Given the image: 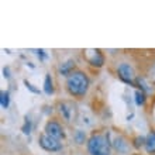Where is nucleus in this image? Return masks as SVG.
I'll return each instance as SVG.
<instances>
[{
	"mask_svg": "<svg viewBox=\"0 0 155 155\" xmlns=\"http://www.w3.org/2000/svg\"><path fill=\"white\" fill-rule=\"evenodd\" d=\"M89 87V79L83 72L75 71L66 79V89L75 97H82L85 96Z\"/></svg>",
	"mask_w": 155,
	"mask_h": 155,
	"instance_id": "obj_1",
	"label": "nucleus"
},
{
	"mask_svg": "<svg viewBox=\"0 0 155 155\" xmlns=\"http://www.w3.org/2000/svg\"><path fill=\"white\" fill-rule=\"evenodd\" d=\"M90 155H110V141L102 134H93L87 141Z\"/></svg>",
	"mask_w": 155,
	"mask_h": 155,
	"instance_id": "obj_2",
	"label": "nucleus"
},
{
	"mask_svg": "<svg viewBox=\"0 0 155 155\" xmlns=\"http://www.w3.org/2000/svg\"><path fill=\"white\" fill-rule=\"evenodd\" d=\"M40 145L44 148L45 151H51V152L59 151L62 148V144L59 143V140H55L47 134L40 135Z\"/></svg>",
	"mask_w": 155,
	"mask_h": 155,
	"instance_id": "obj_3",
	"label": "nucleus"
},
{
	"mask_svg": "<svg viewBox=\"0 0 155 155\" xmlns=\"http://www.w3.org/2000/svg\"><path fill=\"white\" fill-rule=\"evenodd\" d=\"M85 58L90 65L97 66V68L103 66V64H104V58H103L102 52H100L99 49H86Z\"/></svg>",
	"mask_w": 155,
	"mask_h": 155,
	"instance_id": "obj_4",
	"label": "nucleus"
},
{
	"mask_svg": "<svg viewBox=\"0 0 155 155\" xmlns=\"http://www.w3.org/2000/svg\"><path fill=\"white\" fill-rule=\"evenodd\" d=\"M45 134L49 135V137H52L55 140H61L64 138V130H62V127L55 121H48L47 123V126H45Z\"/></svg>",
	"mask_w": 155,
	"mask_h": 155,
	"instance_id": "obj_5",
	"label": "nucleus"
},
{
	"mask_svg": "<svg viewBox=\"0 0 155 155\" xmlns=\"http://www.w3.org/2000/svg\"><path fill=\"white\" fill-rule=\"evenodd\" d=\"M118 76H120V79L121 81H124L126 83H130V85H133V78H134V71H133V68H131L128 64H121V65L118 66Z\"/></svg>",
	"mask_w": 155,
	"mask_h": 155,
	"instance_id": "obj_6",
	"label": "nucleus"
},
{
	"mask_svg": "<svg viewBox=\"0 0 155 155\" xmlns=\"http://www.w3.org/2000/svg\"><path fill=\"white\" fill-rule=\"evenodd\" d=\"M145 150L148 154H155V131H151L145 140Z\"/></svg>",
	"mask_w": 155,
	"mask_h": 155,
	"instance_id": "obj_7",
	"label": "nucleus"
},
{
	"mask_svg": "<svg viewBox=\"0 0 155 155\" xmlns=\"http://www.w3.org/2000/svg\"><path fill=\"white\" fill-rule=\"evenodd\" d=\"M114 147L118 152H127V148H128V144L123 137H117L114 141Z\"/></svg>",
	"mask_w": 155,
	"mask_h": 155,
	"instance_id": "obj_8",
	"label": "nucleus"
},
{
	"mask_svg": "<svg viewBox=\"0 0 155 155\" xmlns=\"http://www.w3.org/2000/svg\"><path fill=\"white\" fill-rule=\"evenodd\" d=\"M44 92L47 94H52L54 93V87H52V81H51V76L47 75L45 76V82H44Z\"/></svg>",
	"mask_w": 155,
	"mask_h": 155,
	"instance_id": "obj_9",
	"label": "nucleus"
},
{
	"mask_svg": "<svg viewBox=\"0 0 155 155\" xmlns=\"http://www.w3.org/2000/svg\"><path fill=\"white\" fill-rule=\"evenodd\" d=\"M74 65H75L74 61L65 62V64L61 66V69H59V71H61V74H62V75H71V74H72V72H71V69L74 68Z\"/></svg>",
	"mask_w": 155,
	"mask_h": 155,
	"instance_id": "obj_10",
	"label": "nucleus"
},
{
	"mask_svg": "<svg viewBox=\"0 0 155 155\" xmlns=\"http://www.w3.org/2000/svg\"><path fill=\"white\" fill-rule=\"evenodd\" d=\"M137 83L141 86V90H143L144 93H145V92H147V93H151V92H152V89L150 87V85L145 82V79H144V78H138V79H137Z\"/></svg>",
	"mask_w": 155,
	"mask_h": 155,
	"instance_id": "obj_11",
	"label": "nucleus"
},
{
	"mask_svg": "<svg viewBox=\"0 0 155 155\" xmlns=\"http://www.w3.org/2000/svg\"><path fill=\"white\" fill-rule=\"evenodd\" d=\"M134 96H135V103L138 106H143L144 103H145V93H144L143 90H137Z\"/></svg>",
	"mask_w": 155,
	"mask_h": 155,
	"instance_id": "obj_12",
	"label": "nucleus"
},
{
	"mask_svg": "<svg viewBox=\"0 0 155 155\" xmlns=\"http://www.w3.org/2000/svg\"><path fill=\"white\" fill-rule=\"evenodd\" d=\"M8 92H2L0 93V103H2V107L3 109H7L8 107Z\"/></svg>",
	"mask_w": 155,
	"mask_h": 155,
	"instance_id": "obj_13",
	"label": "nucleus"
},
{
	"mask_svg": "<svg viewBox=\"0 0 155 155\" xmlns=\"http://www.w3.org/2000/svg\"><path fill=\"white\" fill-rule=\"evenodd\" d=\"M145 140L147 138H144V137H135L134 141H133V143H134V147L135 148H141L143 145L145 147Z\"/></svg>",
	"mask_w": 155,
	"mask_h": 155,
	"instance_id": "obj_14",
	"label": "nucleus"
},
{
	"mask_svg": "<svg viewBox=\"0 0 155 155\" xmlns=\"http://www.w3.org/2000/svg\"><path fill=\"white\" fill-rule=\"evenodd\" d=\"M75 140H76L78 144H83L85 143V140H86L85 133H83V131H78L76 134H75Z\"/></svg>",
	"mask_w": 155,
	"mask_h": 155,
	"instance_id": "obj_15",
	"label": "nucleus"
},
{
	"mask_svg": "<svg viewBox=\"0 0 155 155\" xmlns=\"http://www.w3.org/2000/svg\"><path fill=\"white\" fill-rule=\"evenodd\" d=\"M61 113H64V117L66 118V120H69V111H68V107H66V104H61Z\"/></svg>",
	"mask_w": 155,
	"mask_h": 155,
	"instance_id": "obj_16",
	"label": "nucleus"
},
{
	"mask_svg": "<svg viewBox=\"0 0 155 155\" xmlns=\"http://www.w3.org/2000/svg\"><path fill=\"white\" fill-rule=\"evenodd\" d=\"M24 85L27 86V89H30L31 92H34V93H40V90L35 89V87H34V86L31 85V83H28V81H24Z\"/></svg>",
	"mask_w": 155,
	"mask_h": 155,
	"instance_id": "obj_17",
	"label": "nucleus"
},
{
	"mask_svg": "<svg viewBox=\"0 0 155 155\" xmlns=\"http://www.w3.org/2000/svg\"><path fill=\"white\" fill-rule=\"evenodd\" d=\"M30 130H31V124H30V121L27 120L24 127H23V133H24V134H30Z\"/></svg>",
	"mask_w": 155,
	"mask_h": 155,
	"instance_id": "obj_18",
	"label": "nucleus"
},
{
	"mask_svg": "<svg viewBox=\"0 0 155 155\" xmlns=\"http://www.w3.org/2000/svg\"><path fill=\"white\" fill-rule=\"evenodd\" d=\"M37 52H38V57L42 59V58H44V51H42V49H40V51H37Z\"/></svg>",
	"mask_w": 155,
	"mask_h": 155,
	"instance_id": "obj_19",
	"label": "nucleus"
},
{
	"mask_svg": "<svg viewBox=\"0 0 155 155\" xmlns=\"http://www.w3.org/2000/svg\"><path fill=\"white\" fill-rule=\"evenodd\" d=\"M3 74H4V76H6V78L10 76V75H8V69H7V68H4V69H3Z\"/></svg>",
	"mask_w": 155,
	"mask_h": 155,
	"instance_id": "obj_20",
	"label": "nucleus"
},
{
	"mask_svg": "<svg viewBox=\"0 0 155 155\" xmlns=\"http://www.w3.org/2000/svg\"><path fill=\"white\" fill-rule=\"evenodd\" d=\"M134 155H138V154H134Z\"/></svg>",
	"mask_w": 155,
	"mask_h": 155,
	"instance_id": "obj_21",
	"label": "nucleus"
}]
</instances>
